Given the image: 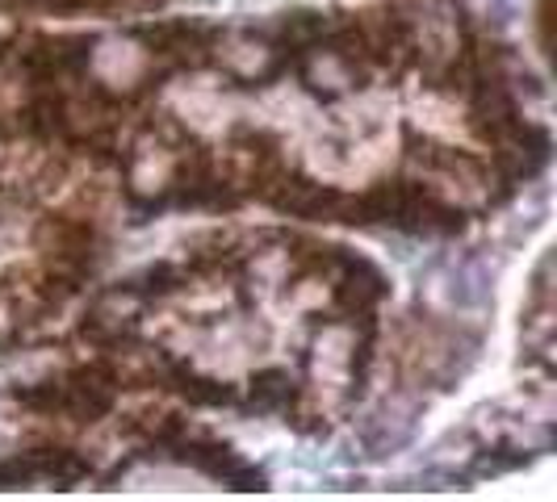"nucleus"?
Returning <instances> with one entry per match:
<instances>
[{
  "instance_id": "1",
  "label": "nucleus",
  "mask_w": 557,
  "mask_h": 502,
  "mask_svg": "<svg viewBox=\"0 0 557 502\" xmlns=\"http://www.w3.org/2000/svg\"><path fill=\"white\" fill-rule=\"evenodd\" d=\"M289 402H294V381H289V373L269 368V373H260V377L251 381V406H256V411H281V406H289Z\"/></svg>"
},
{
  "instance_id": "2",
  "label": "nucleus",
  "mask_w": 557,
  "mask_h": 502,
  "mask_svg": "<svg viewBox=\"0 0 557 502\" xmlns=\"http://www.w3.org/2000/svg\"><path fill=\"white\" fill-rule=\"evenodd\" d=\"M13 398L38 411V415H55V411H67V386L63 381H34L26 390H13Z\"/></svg>"
},
{
  "instance_id": "3",
  "label": "nucleus",
  "mask_w": 557,
  "mask_h": 502,
  "mask_svg": "<svg viewBox=\"0 0 557 502\" xmlns=\"http://www.w3.org/2000/svg\"><path fill=\"white\" fill-rule=\"evenodd\" d=\"M176 390L185 393L194 406H231V402H235V390L223 386V381H214V377H185V373H181Z\"/></svg>"
},
{
  "instance_id": "4",
  "label": "nucleus",
  "mask_w": 557,
  "mask_h": 502,
  "mask_svg": "<svg viewBox=\"0 0 557 502\" xmlns=\"http://www.w3.org/2000/svg\"><path fill=\"white\" fill-rule=\"evenodd\" d=\"M176 285H181V273H176L172 264H156V268L139 273L126 289H135V293H143V298H160V293H172Z\"/></svg>"
}]
</instances>
